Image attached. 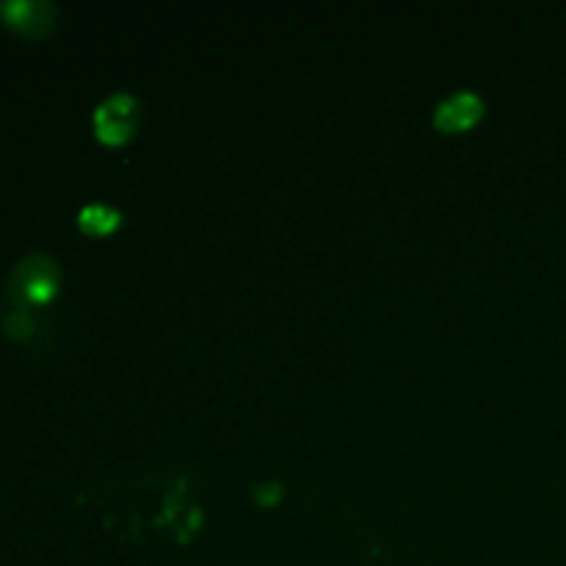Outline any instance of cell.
<instances>
[{"mask_svg": "<svg viewBox=\"0 0 566 566\" xmlns=\"http://www.w3.org/2000/svg\"><path fill=\"white\" fill-rule=\"evenodd\" d=\"M138 127V99L133 94L119 92L111 94L108 99L97 105L94 111V130L103 142L122 144L130 138Z\"/></svg>", "mask_w": 566, "mask_h": 566, "instance_id": "cell-2", "label": "cell"}, {"mask_svg": "<svg viewBox=\"0 0 566 566\" xmlns=\"http://www.w3.org/2000/svg\"><path fill=\"white\" fill-rule=\"evenodd\" d=\"M0 14L25 36H42L55 25V6L48 0H3Z\"/></svg>", "mask_w": 566, "mask_h": 566, "instance_id": "cell-3", "label": "cell"}, {"mask_svg": "<svg viewBox=\"0 0 566 566\" xmlns=\"http://www.w3.org/2000/svg\"><path fill=\"white\" fill-rule=\"evenodd\" d=\"M59 263H55L50 254H25L9 274L11 298H14L22 310L33 307V304H44L48 298L55 296V291H59Z\"/></svg>", "mask_w": 566, "mask_h": 566, "instance_id": "cell-1", "label": "cell"}, {"mask_svg": "<svg viewBox=\"0 0 566 566\" xmlns=\"http://www.w3.org/2000/svg\"><path fill=\"white\" fill-rule=\"evenodd\" d=\"M77 221H81L83 230L88 232V235H105V232L114 230L116 224L122 221V213L116 208H111V205H86V208L77 213Z\"/></svg>", "mask_w": 566, "mask_h": 566, "instance_id": "cell-5", "label": "cell"}, {"mask_svg": "<svg viewBox=\"0 0 566 566\" xmlns=\"http://www.w3.org/2000/svg\"><path fill=\"white\" fill-rule=\"evenodd\" d=\"M481 114H484V99L473 92H459L437 105L434 125L448 133L468 130L470 125H475L481 119Z\"/></svg>", "mask_w": 566, "mask_h": 566, "instance_id": "cell-4", "label": "cell"}, {"mask_svg": "<svg viewBox=\"0 0 566 566\" xmlns=\"http://www.w3.org/2000/svg\"><path fill=\"white\" fill-rule=\"evenodd\" d=\"M31 329H33V321L25 310H14V313L6 318V332H9L11 337H25Z\"/></svg>", "mask_w": 566, "mask_h": 566, "instance_id": "cell-6", "label": "cell"}]
</instances>
